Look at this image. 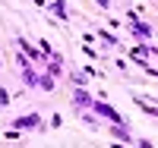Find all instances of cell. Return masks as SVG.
<instances>
[{
    "label": "cell",
    "mask_w": 158,
    "mask_h": 148,
    "mask_svg": "<svg viewBox=\"0 0 158 148\" xmlns=\"http://www.w3.org/2000/svg\"><path fill=\"white\" fill-rule=\"evenodd\" d=\"M19 47H22L25 54H29V57H32V60H41V57H44V54H38V50H35V47H32L29 41H25V38H19Z\"/></svg>",
    "instance_id": "5b68a950"
},
{
    "label": "cell",
    "mask_w": 158,
    "mask_h": 148,
    "mask_svg": "<svg viewBox=\"0 0 158 148\" xmlns=\"http://www.w3.org/2000/svg\"><path fill=\"white\" fill-rule=\"evenodd\" d=\"M73 101H76V107H92V95H85L82 88H79L76 95H73Z\"/></svg>",
    "instance_id": "277c9868"
},
{
    "label": "cell",
    "mask_w": 158,
    "mask_h": 148,
    "mask_svg": "<svg viewBox=\"0 0 158 148\" xmlns=\"http://www.w3.org/2000/svg\"><path fill=\"white\" fill-rule=\"evenodd\" d=\"M0 104H3V107L10 104V95H6V88H0Z\"/></svg>",
    "instance_id": "9c48e42d"
},
{
    "label": "cell",
    "mask_w": 158,
    "mask_h": 148,
    "mask_svg": "<svg viewBox=\"0 0 158 148\" xmlns=\"http://www.w3.org/2000/svg\"><path fill=\"white\" fill-rule=\"evenodd\" d=\"M41 117L38 114H29V117H19V120H13V129H41Z\"/></svg>",
    "instance_id": "6da1fadb"
},
{
    "label": "cell",
    "mask_w": 158,
    "mask_h": 148,
    "mask_svg": "<svg viewBox=\"0 0 158 148\" xmlns=\"http://www.w3.org/2000/svg\"><path fill=\"white\" fill-rule=\"evenodd\" d=\"M38 85L51 91V88H54V76H51V73H48V76H38Z\"/></svg>",
    "instance_id": "ba28073f"
},
{
    "label": "cell",
    "mask_w": 158,
    "mask_h": 148,
    "mask_svg": "<svg viewBox=\"0 0 158 148\" xmlns=\"http://www.w3.org/2000/svg\"><path fill=\"white\" fill-rule=\"evenodd\" d=\"M98 6H104V10H108V6H111V0H98Z\"/></svg>",
    "instance_id": "30bf717a"
},
{
    "label": "cell",
    "mask_w": 158,
    "mask_h": 148,
    "mask_svg": "<svg viewBox=\"0 0 158 148\" xmlns=\"http://www.w3.org/2000/svg\"><path fill=\"white\" fill-rule=\"evenodd\" d=\"M130 32H133V38H139V41H149V38H152V29H149L146 22H139L136 16H133V25H130Z\"/></svg>",
    "instance_id": "7a4b0ae2"
},
{
    "label": "cell",
    "mask_w": 158,
    "mask_h": 148,
    "mask_svg": "<svg viewBox=\"0 0 158 148\" xmlns=\"http://www.w3.org/2000/svg\"><path fill=\"white\" fill-rule=\"evenodd\" d=\"M155 54H158V50H155Z\"/></svg>",
    "instance_id": "8fae6325"
},
{
    "label": "cell",
    "mask_w": 158,
    "mask_h": 148,
    "mask_svg": "<svg viewBox=\"0 0 158 148\" xmlns=\"http://www.w3.org/2000/svg\"><path fill=\"white\" fill-rule=\"evenodd\" d=\"M92 107L101 114V117H108V120H114V123H120V114L114 110V107H108V104H101V101H92Z\"/></svg>",
    "instance_id": "3957f363"
},
{
    "label": "cell",
    "mask_w": 158,
    "mask_h": 148,
    "mask_svg": "<svg viewBox=\"0 0 158 148\" xmlns=\"http://www.w3.org/2000/svg\"><path fill=\"white\" fill-rule=\"evenodd\" d=\"M51 10H54V16H57V19H63V22H67V6H63L60 0H54V3H51Z\"/></svg>",
    "instance_id": "52a82bcc"
},
{
    "label": "cell",
    "mask_w": 158,
    "mask_h": 148,
    "mask_svg": "<svg viewBox=\"0 0 158 148\" xmlns=\"http://www.w3.org/2000/svg\"><path fill=\"white\" fill-rule=\"evenodd\" d=\"M111 136H117V139H120V142H133V136H130V132L120 126V123H117V126H111Z\"/></svg>",
    "instance_id": "8992f818"
}]
</instances>
